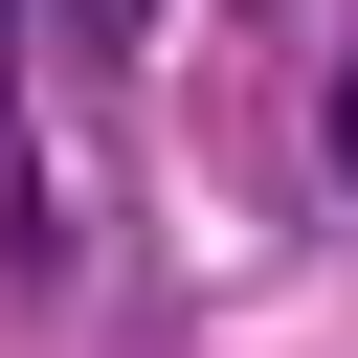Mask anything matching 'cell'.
<instances>
[{
	"label": "cell",
	"instance_id": "6da1fadb",
	"mask_svg": "<svg viewBox=\"0 0 358 358\" xmlns=\"http://www.w3.org/2000/svg\"><path fill=\"white\" fill-rule=\"evenodd\" d=\"M0 268H45V179H22V67H0Z\"/></svg>",
	"mask_w": 358,
	"mask_h": 358
},
{
	"label": "cell",
	"instance_id": "7a4b0ae2",
	"mask_svg": "<svg viewBox=\"0 0 358 358\" xmlns=\"http://www.w3.org/2000/svg\"><path fill=\"white\" fill-rule=\"evenodd\" d=\"M67 22H90V45H134V0H67Z\"/></svg>",
	"mask_w": 358,
	"mask_h": 358
},
{
	"label": "cell",
	"instance_id": "3957f363",
	"mask_svg": "<svg viewBox=\"0 0 358 358\" xmlns=\"http://www.w3.org/2000/svg\"><path fill=\"white\" fill-rule=\"evenodd\" d=\"M336 179H358V67H336Z\"/></svg>",
	"mask_w": 358,
	"mask_h": 358
}]
</instances>
